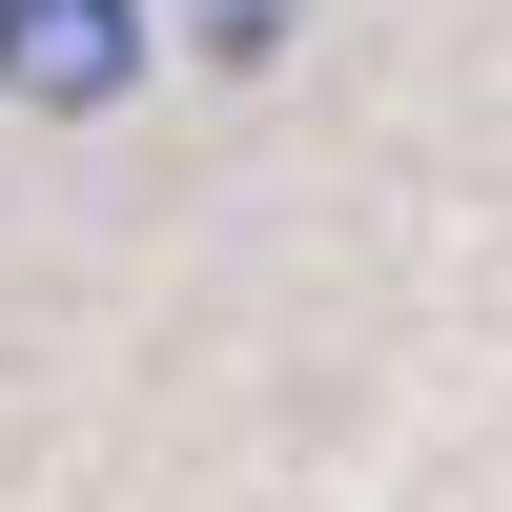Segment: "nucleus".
Listing matches in <instances>:
<instances>
[{"mask_svg": "<svg viewBox=\"0 0 512 512\" xmlns=\"http://www.w3.org/2000/svg\"><path fill=\"white\" fill-rule=\"evenodd\" d=\"M123 82H144V0H0V103L103 123Z\"/></svg>", "mask_w": 512, "mask_h": 512, "instance_id": "obj_1", "label": "nucleus"}]
</instances>
